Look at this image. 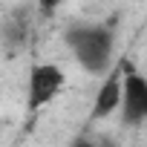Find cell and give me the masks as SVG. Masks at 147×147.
I'll list each match as a JSON object with an SVG mask.
<instances>
[{
  "instance_id": "obj_3",
  "label": "cell",
  "mask_w": 147,
  "mask_h": 147,
  "mask_svg": "<svg viewBox=\"0 0 147 147\" xmlns=\"http://www.w3.org/2000/svg\"><path fill=\"white\" fill-rule=\"evenodd\" d=\"M63 87V72L55 63H38L29 75V107L38 110L49 104Z\"/></svg>"
},
{
  "instance_id": "obj_4",
  "label": "cell",
  "mask_w": 147,
  "mask_h": 147,
  "mask_svg": "<svg viewBox=\"0 0 147 147\" xmlns=\"http://www.w3.org/2000/svg\"><path fill=\"white\" fill-rule=\"evenodd\" d=\"M118 104H121V69L110 72V78L101 84L92 104V118H110V113H115Z\"/></svg>"
},
{
  "instance_id": "obj_5",
  "label": "cell",
  "mask_w": 147,
  "mask_h": 147,
  "mask_svg": "<svg viewBox=\"0 0 147 147\" xmlns=\"http://www.w3.org/2000/svg\"><path fill=\"white\" fill-rule=\"evenodd\" d=\"M38 3H40V9H43V12H55V9L63 3V0H38Z\"/></svg>"
},
{
  "instance_id": "obj_2",
  "label": "cell",
  "mask_w": 147,
  "mask_h": 147,
  "mask_svg": "<svg viewBox=\"0 0 147 147\" xmlns=\"http://www.w3.org/2000/svg\"><path fill=\"white\" fill-rule=\"evenodd\" d=\"M121 115L124 124H141L147 121V78L138 75V72L130 63H121Z\"/></svg>"
},
{
  "instance_id": "obj_1",
  "label": "cell",
  "mask_w": 147,
  "mask_h": 147,
  "mask_svg": "<svg viewBox=\"0 0 147 147\" xmlns=\"http://www.w3.org/2000/svg\"><path fill=\"white\" fill-rule=\"evenodd\" d=\"M66 43L87 72H104L113 55V32L107 26H75L66 32Z\"/></svg>"
}]
</instances>
